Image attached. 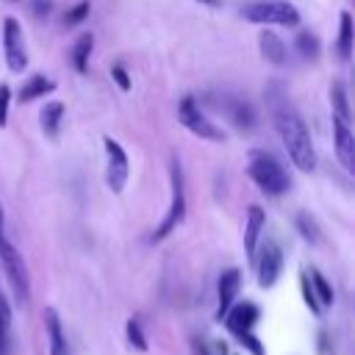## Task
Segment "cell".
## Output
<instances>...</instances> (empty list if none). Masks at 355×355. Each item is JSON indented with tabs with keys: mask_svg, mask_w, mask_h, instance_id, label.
<instances>
[{
	"mask_svg": "<svg viewBox=\"0 0 355 355\" xmlns=\"http://www.w3.org/2000/svg\"><path fill=\"white\" fill-rule=\"evenodd\" d=\"M0 236H3V205H0Z\"/></svg>",
	"mask_w": 355,
	"mask_h": 355,
	"instance_id": "34",
	"label": "cell"
},
{
	"mask_svg": "<svg viewBox=\"0 0 355 355\" xmlns=\"http://www.w3.org/2000/svg\"><path fill=\"white\" fill-rule=\"evenodd\" d=\"M333 133H336V153L344 164L347 172L355 169V139L349 133V125L344 119H333Z\"/></svg>",
	"mask_w": 355,
	"mask_h": 355,
	"instance_id": "11",
	"label": "cell"
},
{
	"mask_svg": "<svg viewBox=\"0 0 355 355\" xmlns=\"http://www.w3.org/2000/svg\"><path fill=\"white\" fill-rule=\"evenodd\" d=\"M200 3H205V6H219L222 0H200Z\"/></svg>",
	"mask_w": 355,
	"mask_h": 355,
	"instance_id": "33",
	"label": "cell"
},
{
	"mask_svg": "<svg viewBox=\"0 0 355 355\" xmlns=\"http://www.w3.org/2000/svg\"><path fill=\"white\" fill-rule=\"evenodd\" d=\"M3 50H6V64L11 72H22L28 67V55H25V44H22V28L14 17H8L3 22Z\"/></svg>",
	"mask_w": 355,
	"mask_h": 355,
	"instance_id": "8",
	"label": "cell"
},
{
	"mask_svg": "<svg viewBox=\"0 0 355 355\" xmlns=\"http://www.w3.org/2000/svg\"><path fill=\"white\" fill-rule=\"evenodd\" d=\"M0 261H3V269H6V277H8L11 288H14L17 302H19V305H22V302H28V297H31L28 269H25V263H22V255L8 244V239H6V236H0Z\"/></svg>",
	"mask_w": 355,
	"mask_h": 355,
	"instance_id": "4",
	"label": "cell"
},
{
	"mask_svg": "<svg viewBox=\"0 0 355 355\" xmlns=\"http://www.w3.org/2000/svg\"><path fill=\"white\" fill-rule=\"evenodd\" d=\"M47 92H53V80H47L44 75H31L28 83L19 89V100L28 103V100H36V97H44Z\"/></svg>",
	"mask_w": 355,
	"mask_h": 355,
	"instance_id": "17",
	"label": "cell"
},
{
	"mask_svg": "<svg viewBox=\"0 0 355 355\" xmlns=\"http://www.w3.org/2000/svg\"><path fill=\"white\" fill-rule=\"evenodd\" d=\"M302 297H305V305L313 311V313H319L322 311V305H319V300H316V294H313V288H311V280H308V275H302Z\"/></svg>",
	"mask_w": 355,
	"mask_h": 355,
	"instance_id": "26",
	"label": "cell"
},
{
	"mask_svg": "<svg viewBox=\"0 0 355 355\" xmlns=\"http://www.w3.org/2000/svg\"><path fill=\"white\" fill-rule=\"evenodd\" d=\"M169 175H172V205H169L164 222H161V225L155 227V233H153L155 241H161L164 236H169V233L183 222V216H186V189H183V172H180L178 158H172Z\"/></svg>",
	"mask_w": 355,
	"mask_h": 355,
	"instance_id": "3",
	"label": "cell"
},
{
	"mask_svg": "<svg viewBox=\"0 0 355 355\" xmlns=\"http://www.w3.org/2000/svg\"><path fill=\"white\" fill-rule=\"evenodd\" d=\"M61 116H64V105H61V103H47V105L42 108V114H39L42 130H44L47 136H55L58 128H61Z\"/></svg>",
	"mask_w": 355,
	"mask_h": 355,
	"instance_id": "19",
	"label": "cell"
},
{
	"mask_svg": "<svg viewBox=\"0 0 355 355\" xmlns=\"http://www.w3.org/2000/svg\"><path fill=\"white\" fill-rule=\"evenodd\" d=\"M280 269H283V252L275 241H266L261 250V258H258V283L263 288L275 286L280 277Z\"/></svg>",
	"mask_w": 355,
	"mask_h": 355,
	"instance_id": "9",
	"label": "cell"
},
{
	"mask_svg": "<svg viewBox=\"0 0 355 355\" xmlns=\"http://www.w3.org/2000/svg\"><path fill=\"white\" fill-rule=\"evenodd\" d=\"M86 17H89V3H78V6L64 17V22H67V25H78V22L86 19Z\"/></svg>",
	"mask_w": 355,
	"mask_h": 355,
	"instance_id": "28",
	"label": "cell"
},
{
	"mask_svg": "<svg viewBox=\"0 0 355 355\" xmlns=\"http://www.w3.org/2000/svg\"><path fill=\"white\" fill-rule=\"evenodd\" d=\"M8 100H11V89L3 83L0 86V125H6V119H8Z\"/></svg>",
	"mask_w": 355,
	"mask_h": 355,
	"instance_id": "29",
	"label": "cell"
},
{
	"mask_svg": "<svg viewBox=\"0 0 355 355\" xmlns=\"http://www.w3.org/2000/svg\"><path fill=\"white\" fill-rule=\"evenodd\" d=\"M236 336L241 338V344H244V347H247L252 355H266V349L261 347V341H258V338H255L250 330H244V333H236Z\"/></svg>",
	"mask_w": 355,
	"mask_h": 355,
	"instance_id": "27",
	"label": "cell"
},
{
	"mask_svg": "<svg viewBox=\"0 0 355 355\" xmlns=\"http://www.w3.org/2000/svg\"><path fill=\"white\" fill-rule=\"evenodd\" d=\"M261 53H263V58L266 61H272V64H286V47H283V42L275 36V33H269V31H263L261 33Z\"/></svg>",
	"mask_w": 355,
	"mask_h": 355,
	"instance_id": "16",
	"label": "cell"
},
{
	"mask_svg": "<svg viewBox=\"0 0 355 355\" xmlns=\"http://www.w3.org/2000/svg\"><path fill=\"white\" fill-rule=\"evenodd\" d=\"M50 6H53V0H33V11L42 17V14H47L50 11Z\"/></svg>",
	"mask_w": 355,
	"mask_h": 355,
	"instance_id": "32",
	"label": "cell"
},
{
	"mask_svg": "<svg viewBox=\"0 0 355 355\" xmlns=\"http://www.w3.org/2000/svg\"><path fill=\"white\" fill-rule=\"evenodd\" d=\"M338 53H341V58H349V55H352V17H349V11H344V14H341Z\"/></svg>",
	"mask_w": 355,
	"mask_h": 355,
	"instance_id": "21",
	"label": "cell"
},
{
	"mask_svg": "<svg viewBox=\"0 0 355 355\" xmlns=\"http://www.w3.org/2000/svg\"><path fill=\"white\" fill-rule=\"evenodd\" d=\"M103 144H105V161H108V166H105V183H108V189L114 194H122V189L128 183V172H130L128 169V153L111 136H105Z\"/></svg>",
	"mask_w": 355,
	"mask_h": 355,
	"instance_id": "7",
	"label": "cell"
},
{
	"mask_svg": "<svg viewBox=\"0 0 355 355\" xmlns=\"http://www.w3.org/2000/svg\"><path fill=\"white\" fill-rule=\"evenodd\" d=\"M250 178L266 191V194H283L291 189V180L286 175V169L280 166V161H275L269 153H252L250 155V166H247Z\"/></svg>",
	"mask_w": 355,
	"mask_h": 355,
	"instance_id": "2",
	"label": "cell"
},
{
	"mask_svg": "<svg viewBox=\"0 0 355 355\" xmlns=\"http://www.w3.org/2000/svg\"><path fill=\"white\" fill-rule=\"evenodd\" d=\"M330 103H333L336 119L349 122V100H347V92H344V83L341 80H333L330 83Z\"/></svg>",
	"mask_w": 355,
	"mask_h": 355,
	"instance_id": "20",
	"label": "cell"
},
{
	"mask_svg": "<svg viewBox=\"0 0 355 355\" xmlns=\"http://www.w3.org/2000/svg\"><path fill=\"white\" fill-rule=\"evenodd\" d=\"M125 333H128V341H130L139 352H147V338H144V333H141V327H139V322H136V319H128Z\"/></svg>",
	"mask_w": 355,
	"mask_h": 355,
	"instance_id": "24",
	"label": "cell"
},
{
	"mask_svg": "<svg viewBox=\"0 0 355 355\" xmlns=\"http://www.w3.org/2000/svg\"><path fill=\"white\" fill-rule=\"evenodd\" d=\"M225 316H227L230 333H244V330H252V324L258 322V308L252 302H241L233 311H227Z\"/></svg>",
	"mask_w": 355,
	"mask_h": 355,
	"instance_id": "14",
	"label": "cell"
},
{
	"mask_svg": "<svg viewBox=\"0 0 355 355\" xmlns=\"http://www.w3.org/2000/svg\"><path fill=\"white\" fill-rule=\"evenodd\" d=\"M239 130H252V125H255V114H252V108H250V103H244V100H239V97H222V103H214Z\"/></svg>",
	"mask_w": 355,
	"mask_h": 355,
	"instance_id": "10",
	"label": "cell"
},
{
	"mask_svg": "<svg viewBox=\"0 0 355 355\" xmlns=\"http://www.w3.org/2000/svg\"><path fill=\"white\" fill-rule=\"evenodd\" d=\"M44 327H47V341H50V355H69L67 352V338L58 322V313L53 308H44Z\"/></svg>",
	"mask_w": 355,
	"mask_h": 355,
	"instance_id": "15",
	"label": "cell"
},
{
	"mask_svg": "<svg viewBox=\"0 0 355 355\" xmlns=\"http://www.w3.org/2000/svg\"><path fill=\"white\" fill-rule=\"evenodd\" d=\"M261 230H263V211H261V205H250V211H247V225H244V250H247L250 258H255Z\"/></svg>",
	"mask_w": 355,
	"mask_h": 355,
	"instance_id": "13",
	"label": "cell"
},
{
	"mask_svg": "<svg viewBox=\"0 0 355 355\" xmlns=\"http://www.w3.org/2000/svg\"><path fill=\"white\" fill-rule=\"evenodd\" d=\"M244 17L252 19V22H263V25H297L300 22V14L294 6L288 3H255V6H247L244 8Z\"/></svg>",
	"mask_w": 355,
	"mask_h": 355,
	"instance_id": "5",
	"label": "cell"
},
{
	"mask_svg": "<svg viewBox=\"0 0 355 355\" xmlns=\"http://www.w3.org/2000/svg\"><path fill=\"white\" fill-rule=\"evenodd\" d=\"M272 116H275V128L288 150V158L294 161L297 169L311 172L316 166V153L308 136V128L302 122V116L288 105V100H272Z\"/></svg>",
	"mask_w": 355,
	"mask_h": 355,
	"instance_id": "1",
	"label": "cell"
},
{
	"mask_svg": "<svg viewBox=\"0 0 355 355\" xmlns=\"http://www.w3.org/2000/svg\"><path fill=\"white\" fill-rule=\"evenodd\" d=\"M92 47H94V36H92V33H83V36L75 42V47H72V67H75L78 72H86Z\"/></svg>",
	"mask_w": 355,
	"mask_h": 355,
	"instance_id": "18",
	"label": "cell"
},
{
	"mask_svg": "<svg viewBox=\"0 0 355 355\" xmlns=\"http://www.w3.org/2000/svg\"><path fill=\"white\" fill-rule=\"evenodd\" d=\"M8 324H11V308H8L6 297L0 294V327H3V330H8Z\"/></svg>",
	"mask_w": 355,
	"mask_h": 355,
	"instance_id": "31",
	"label": "cell"
},
{
	"mask_svg": "<svg viewBox=\"0 0 355 355\" xmlns=\"http://www.w3.org/2000/svg\"><path fill=\"white\" fill-rule=\"evenodd\" d=\"M111 75H114V80H116V86H119L122 92H128V89H130V78H128V72H125L122 67H114V69H111Z\"/></svg>",
	"mask_w": 355,
	"mask_h": 355,
	"instance_id": "30",
	"label": "cell"
},
{
	"mask_svg": "<svg viewBox=\"0 0 355 355\" xmlns=\"http://www.w3.org/2000/svg\"><path fill=\"white\" fill-rule=\"evenodd\" d=\"M308 280H311V286H313V288H316V294H319V297H316V300H319V305H330V302H333V288H330V283H327L316 269L308 275Z\"/></svg>",
	"mask_w": 355,
	"mask_h": 355,
	"instance_id": "22",
	"label": "cell"
},
{
	"mask_svg": "<svg viewBox=\"0 0 355 355\" xmlns=\"http://www.w3.org/2000/svg\"><path fill=\"white\" fill-rule=\"evenodd\" d=\"M297 50L305 58H316L319 55V39L311 31H302V33H297Z\"/></svg>",
	"mask_w": 355,
	"mask_h": 355,
	"instance_id": "23",
	"label": "cell"
},
{
	"mask_svg": "<svg viewBox=\"0 0 355 355\" xmlns=\"http://www.w3.org/2000/svg\"><path fill=\"white\" fill-rule=\"evenodd\" d=\"M180 122L200 139H208V141H225V130H219L202 111L200 105L194 103V97H183L180 100Z\"/></svg>",
	"mask_w": 355,
	"mask_h": 355,
	"instance_id": "6",
	"label": "cell"
},
{
	"mask_svg": "<svg viewBox=\"0 0 355 355\" xmlns=\"http://www.w3.org/2000/svg\"><path fill=\"white\" fill-rule=\"evenodd\" d=\"M297 227H300V230H302V236H305L308 241H313V244L322 239V236H319V227H316V222H313L308 214H300V216H297Z\"/></svg>",
	"mask_w": 355,
	"mask_h": 355,
	"instance_id": "25",
	"label": "cell"
},
{
	"mask_svg": "<svg viewBox=\"0 0 355 355\" xmlns=\"http://www.w3.org/2000/svg\"><path fill=\"white\" fill-rule=\"evenodd\" d=\"M239 288H241V272H239V269H227V272L219 277V308H216V319H222V316L230 311V305H233Z\"/></svg>",
	"mask_w": 355,
	"mask_h": 355,
	"instance_id": "12",
	"label": "cell"
}]
</instances>
